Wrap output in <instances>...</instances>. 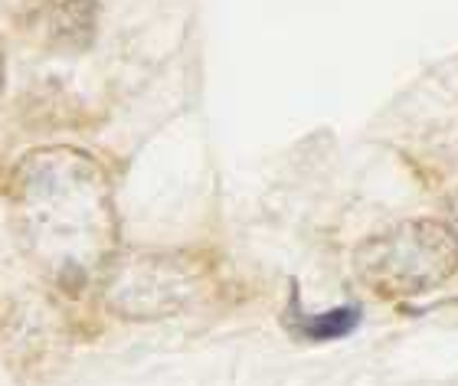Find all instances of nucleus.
<instances>
[{
  "label": "nucleus",
  "instance_id": "obj_2",
  "mask_svg": "<svg viewBox=\"0 0 458 386\" xmlns=\"http://www.w3.org/2000/svg\"><path fill=\"white\" fill-rule=\"evenodd\" d=\"M353 272L377 298L396 301L426 295L458 272V239L445 222H400L357 246Z\"/></svg>",
  "mask_w": 458,
  "mask_h": 386
},
{
  "label": "nucleus",
  "instance_id": "obj_4",
  "mask_svg": "<svg viewBox=\"0 0 458 386\" xmlns=\"http://www.w3.org/2000/svg\"><path fill=\"white\" fill-rule=\"evenodd\" d=\"M43 23L59 46H89V39L96 37V0H47Z\"/></svg>",
  "mask_w": 458,
  "mask_h": 386
},
{
  "label": "nucleus",
  "instance_id": "obj_7",
  "mask_svg": "<svg viewBox=\"0 0 458 386\" xmlns=\"http://www.w3.org/2000/svg\"><path fill=\"white\" fill-rule=\"evenodd\" d=\"M0 92H4V53H0Z\"/></svg>",
  "mask_w": 458,
  "mask_h": 386
},
{
  "label": "nucleus",
  "instance_id": "obj_3",
  "mask_svg": "<svg viewBox=\"0 0 458 386\" xmlns=\"http://www.w3.org/2000/svg\"><path fill=\"white\" fill-rule=\"evenodd\" d=\"M108 308L124 318H161L183 308L193 291V269L177 256H114L102 275Z\"/></svg>",
  "mask_w": 458,
  "mask_h": 386
},
{
  "label": "nucleus",
  "instance_id": "obj_5",
  "mask_svg": "<svg viewBox=\"0 0 458 386\" xmlns=\"http://www.w3.org/2000/svg\"><path fill=\"white\" fill-rule=\"evenodd\" d=\"M351 324H353L351 311H335V315H327V318L308 321L305 334H311V338H325V334H344V331H351Z\"/></svg>",
  "mask_w": 458,
  "mask_h": 386
},
{
  "label": "nucleus",
  "instance_id": "obj_6",
  "mask_svg": "<svg viewBox=\"0 0 458 386\" xmlns=\"http://www.w3.org/2000/svg\"><path fill=\"white\" fill-rule=\"evenodd\" d=\"M449 230L455 232V239H458V190H455V197H452V203H449Z\"/></svg>",
  "mask_w": 458,
  "mask_h": 386
},
{
  "label": "nucleus",
  "instance_id": "obj_1",
  "mask_svg": "<svg viewBox=\"0 0 458 386\" xmlns=\"http://www.w3.org/2000/svg\"><path fill=\"white\" fill-rule=\"evenodd\" d=\"M7 200L20 249L59 289H89L118 256L112 184L86 151H30L10 171Z\"/></svg>",
  "mask_w": 458,
  "mask_h": 386
}]
</instances>
